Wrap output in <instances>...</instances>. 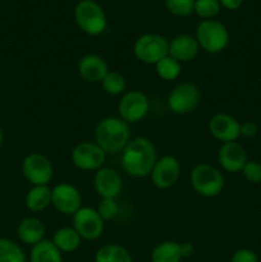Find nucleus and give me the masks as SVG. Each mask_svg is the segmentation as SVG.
I'll list each match as a JSON object with an SVG mask.
<instances>
[{
    "label": "nucleus",
    "mask_w": 261,
    "mask_h": 262,
    "mask_svg": "<svg viewBox=\"0 0 261 262\" xmlns=\"http://www.w3.org/2000/svg\"><path fill=\"white\" fill-rule=\"evenodd\" d=\"M133 55L141 63L155 66L169 55V41L159 33H143L133 43Z\"/></svg>",
    "instance_id": "6"
},
{
    "label": "nucleus",
    "mask_w": 261,
    "mask_h": 262,
    "mask_svg": "<svg viewBox=\"0 0 261 262\" xmlns=\"http://www.w3.org/2000/svg\"><path fill=\"white\" fill-rule=\"evenodd\" d=\"M200 45L189 33H179L169 41V55L179 63H188L199 55Z\"/></svg>",
    "instance_id": "18"
},
{
    "label": "nucleus",
    "mask_w": 261,
    "mask_h": 262,
    "mask_svg": "<svg viewBox=\"0 0 261 262\" xmlns=\"http://www.w3.org/2000/svg\"><path fill=\"white\" fill-rule=\"evenodd\" d=\"M222 9L219 0H196L194 2V12L200 18L204 19H215Z\"/></svg>",
    "instance_id": "28"
},
{
    "label": "nucleus",
    "mask_w": 261,
    "mask_h": 262,
    "mask_svg": "<svg viewBox=\"0 0 261 262\" xmlns=\"http://www.w3.org/2000/svg\"><path fill=\"white\" fill-rule=\"evenodd\" d=\"M200 49L209 54H219L229 43V31L217 19H204L197 25L194 32Z\"/></svg>",
    "instance_id": "5"
},
{
    "label": "nucleus",
    "mask_w": 261,
    "mask_h": 262,
    "mask_svg": "<svg viewBox=\"0 0 261 262\" xmlns=\"http://www.w3.org/2000/svg\"><path fill=\"white\" fill-rule=\"evenodd\" d=\"M3 142H4V132H3L2 127H0V147L3 146Z\"/></svg>",
    "instance_id": "36"
},
{
    "label": "nucleus",
    "mask_w": 261,
    "mask_h": 262,
    "mask_svg": "<svg viewBox=\"0 0 261 262\" xmlns=\"http://www.w3.org/2000/svg\"><path fill=\"white\" fill-rule=\"evenodd\" d=\"M150 112V100L140 90L125 91L118 102V115L128 124H136L145 119Z\"/></svg>",
    "instance_id": "7"
},
{
    "label": "nucleus",
    "mask_w": 261,
    "mask_h": 262,
    "mask_svg": "<svg viewBox=\"0 0 261 262\" xmlns=\"http://www.w3.org/2000/svg\"><path fill=\"white\" fill-rule=\"evenodd\" d=\"M106 154L95 141H82L71 152V159L77 169L83 171H97L104 166Z\"/></svg>",
    "instance_id": "10"
},
{
    "label": "nucleus",
    "mask_w": 261,
    "mask_h": 262,
    "mask_svg": "<svg viewBox=\"0 0 261 262\" xmlns=\"http://www.w3.org/2000/svg\"><path fill=\"white\" fill-rule=\"evenodd\" d=\"M217 163L223 170L228 173H238L242 171L243 166L248 161L247 152L245 147L237 141L234 142H225L217 150Z\"/></svg>",
    "instance_id": "16"
},
{
    "label": "nucleus",
    "mask_w": 261,
    "mask_h": 262,
    "mask_svg": "<svg viewBox=\"0 0 261 262\" xmlns=\"http://www.w3.org/2000/svg\"><path fill=\"white\" fill-rule=\"evenodd\" d=\"M242 174L245 179L250 183H261V163L255 160H248L243 166Z\"/></svg>",
    "instance_id": "31"
},
{
    "label": "nucleus",
    "mask_w": 261,
    "mask_h": 262,
    "mask_svg": "<svg viewBox=\"0 0 261 262\" xmlns=\"http://www.w3.org/2000/svg\"><path fill=\"white\" fill-rule=\"evenodd\" d=\"M51 242L61 253H72L78 250L82 238L73 227H63L54 232Z\"/></svg>",
    "instance_id": "20"
},
{
    "label": "nucleus",
    "mask_w": 261,
    "mask_h": 262,
    "mask_svg": "<svg viewBox=\"0 0 261 262\" xmlns=\"http://www.w3.org/2000/svg\"><path fill=\"white\" fill-rule=\"evenodd\" d=\"M79 77L89 83H101L109 73L107 61L97 54H86L82 56L77 66Z\"/></svg>",
    "instance_id": "17"
},
{
    "label": "nucleus",
    "mask_w": 261,
    "mask_h": 262,
    "mask_svg": "<svg viewBox=\"0 0 261 262\" xmlns=\"http://www.w3.org/2000/svg\"><path fill=\"white\" fill-rule=\"evenodd\" d=\"M46 228L42 220L36 216H27L19 222L17 227V235L22 243L27 246H35L45 239Z\"/></svg>",
    "instance_id": "19"
},
{
    "label": "nucleus",
    "mask_w": 261,
    "mask_h": 262,
    "mask_svg": "<svg viewBox=\"0 0 261 262\" xmlns=\"http://www.w3.org/2000/svg\"><path fill=\"white\" fill-rule=\"evenodd\" d=\"M30 262H63V253L51 239H44L31 247Z\"/></svg>",
    "instance_id": "22"
},
{
    "label": "nucleus",
    "mask_w": 261,
    "mask_h": 262,
    "mask_svg": "<svg viewBox=\"0 0 261 262\" xmlns=\"http://www.w3.org/2000/svg\"><path fill=\"white\" fill-rule=\"evenodd\" d=\"M181 243L176 241H164L156 245L151 252V262H181Z\"/></svg>",
    "instance_id": "23"
},
{
    "label": "nucleus",
    "mask_w": 261,
    "mask_h": 262,
    "mask_svg": "<svg viewBox=\"0 0 261 262\" xmlns=\"http://www.w3.org/2000/svg\"><path fill=\"white\" fill-rule=\"evenodd\" d=\"M23 248L15 241L9 238H0V262H26Z\"/></svg>",
    "instance_id": "25"
},
{
    "label": "nucleus",
    "mask_w": 261,
    "mask_h": 262,
    "mask_svg": "<svg viewBox=\"0 0 261 262\" xmlns=\"http://www.w3.org/2000/svg\"><path fill=\"white\" fill-rule=\"evenodd\" d=\"M79 237L84 241H96L104 233L105 222L100 217L96 209L82 206L73 215V225Z\"/></svg>",
    "instance_id": "11"
},
{
    "label": "nucleus",
    "mask_w": 261,
    "mask_h": 262,
    "mask_svg": "<svg viewBox=\"0 0 261 262\" xmlns=\"http://www.w3.org/2000/svg\"><path fill=\"white\" fill-rule=\"evenodd\" d=\"M95 262H133V260L127 248L118 243H109L96 251Z\"/></svg>",
    "instance_id": "24"
},
{
    "label": "nucleus",
    "mask_w": 261,
    "mask_h": 262,
    "mask_svg": "<svg viewBox=\"0 0 261 262\" xmlns=\"http://www.w3.org/2000/svg\"><path fill=\"white\" fill-rule=\"evenodd\" d=\"M96 211L104 222H110L119 215V204L114 199H101L97 205Z\"/></svg>",
    "instance_id": "30"
},
{
    "label": "nucleus",
    "mask_w": 261,
    "mask_h": 262,
    "mask_svg": "<svg viewBox=\"0 0 261 262\" xmlns=\"http://www.w3.org/2000/svg\"><path fill=\"white\" fill-rule=\"evenodd\" d=\"M230 262H258V257L255 251L250 248H241L233 253Z\"/></svg>",
    "instance_id": "32"
},
{
    "label": "nucleus",
    "mask_w": 261,
    "mask_h": 262,
    "mask_svg": "<svg viewBox=\"0 0 261 262\" xmlns=\"http://www.w3.org/2000/svg\"><path fill=\"white\" fill-rule=\"evenodd\" d=\"M241 123L233 115L228 113H216L209 120V132L215 140L222 143L234 142L241 137Z\"/></svg>",
    "instance_id": "14"
},
{
    "label": "nucleus",
    "mask_w": 261,
    "mask_h": 262,
    "mask_svg": "<svg viewBox=\"0 0 261 262\" xmlns=\"http://www.w3.org/2000/svg\"><path fill=\"white\" fill-rule=\"evenodd\" d=\"M194 252V247L192 243L189 242H183L181 243V253H182V257L183 258H188L193 255Z\"/></svg>",
    "instance_id": "35"
},
{
    "label": "nucleus",
    "mask_w": 261,
    "mask_h": 262,
    "mask_svg": "<svg viewBox=\"0 0 261 262\" xmlns=\"http://www.w3.org/2000/svg\"><path fill=\"white\" fill-rule=\"evenodd\" d=\"M94 137L106 155H117L132 140L130 125L119 117H106L97 123Z\"/></svg>",
    "instance_id": "2"
},
{
    "label": "nucleus",
    "mask_w": 261,
    "mask_h": 262,
    "mask_svg": "<svg viewBox=\"0 0 261 262\" xmlns=\"http://www.w3.org/2000/svg\"><path fill=\"white\" fill-rule=\"evenodd\" d=\"M200 101H201V91L199 87L192 82H182L171 90L166 104L168 109L173 114L184 115L197 109Z\"/></svg>",
    "instance_id": "8"
},
{
    "label": "nucleus",
    "mask_w": 261,
    "mask_h": 262,
    "mask_svg": "<svg viewBox=\"0 0 261 262\" xmlns=\"http://www.w3.org/2000/svg\"><path fill=\"white\" fill-rule=\"evenodd\" d=\"M51 206L63 215L73 216L82 207V194L71 183H59L51 188Z\"/></svg>",
    "instance_id": "12"
},
{
    "label": "nucleus",
    "mask_w": 261,
    "mask_h": 262,
    "mask_svg": "<svg viewBox=\"0 0 261 262\" xmlns=\"http://www.w3.org/2000/svg\"><path fill=\"white\" fill-rule=\"evenodd\" d=\"M196 0H164L165 8L176 17H189L194 12Z\"/></svg>",
    "instance_id": "29"
},
{
    "label": "nucleus",
    "mask_w": 261,
    "mask_h": 262,
    "mask_svg": "<svg viewBox=\"0 0 261 262\" xmlns=\"http://www.w3.org/2000/svg\"><path fill=\"white\" fill-rule=\"evenodd\" d=\"M189 183L200 196L212 199L222 193L225 179L222 170L209 163H201L193 166L189 174Z\"/></svg>",
    "instance_id": "3"
},
{
    "label": "nucleus",
    "mask_w": 261,
    "mask_h": 262,
    "mask_svg": "<svg viewBox=\"0 0 261 262\" xmlns=\"http://www.w3.org/2000/svg\"><path fill=\"white\" fill-rule=\"evenodd\" d=\"M223 8L228 10H237L243 4V0H219Z\"/></svg>",
    "instance_id": "34"
},
{
    "label": "nucleus",
    "mask_w": 261,
    "mask_h": 262,
    "mask_svg": "<svg viewBox=\"0 0 261 262\" xmlns=\"http://www.w3.org/2000/svg\"><path fill=\"white\" fill-rule=\"evenodd\" d=\"M182 166L178 159L171 155H164L158 158L153 171L151 182L159 189H169L178 182L181 177Z\"/></svg>",
    "instance_id": "13"
},
{
    "label": "nucleus",
    "mask_w": 261,
    "mask_h": 262,
    "mask_svg": "<svg viewBox=\"0 0 261 262\" xmlns=\"http://www.w3.org/2000/svg\"><path fill=\"white\" fill-rule=\"evenodd\" d=\"M155 72L164 81H176L182 73V64L170 55H166L155 64Z\"/></svg>",
    "instance_id": "26"
},
{
    "label": "nucleus",
    "mask_w": 261,
    "mask_h": 262,
    "mask_svg": "<svg viewBox=\"0 0 261 262\" xmlns=\"http://www.w3.org/2000/svg\"><path fill=\"white\" fill-rule=\"evenodd\" d=\"M74 20L82 32L99 36L107 27V18L101 5L95 0H81L74 8Z\"/></svg>",
    "instance_id": "4"
},
{
    "label": "nucleus",
    "mask_w": 261,
    "mask_h": 262,
    "mask_svg": "<svg viewBox=\"0 0 261 262\" xmlns=\"http://www.w3.org/2000/svg\"><path fill=\"white\" fill-rule=\"evenodd\" d=\"M258 127L255 122H251V120H247V122L241 123L240 125V133L242 137L246 138H252L257 135Z\"/></svg>",
    "instance_id": "33"
},
{
    "label": "nucleus",
    "mask_w": 261,
    "mask_h": 262,
    "mask_svg": "<svg viewBox=\"0 0 261 262\" xmlns=\"http://www.w3.org/2000/svg\"><path fill=\"white\" fill-rule=\"evenodd\" d=\"M102 90L110 96H122L127 89V81L119 72L109 71L101 82Z\"/></svg>",
    "instance_id": "27"
},
{
    "label": "nucleus",
    "mask_w": 261,
    "mask_h": 262,
    "mask_svg": "<svg viewBox=\"0 0 261 262\" xmlns=\"http://www.w3.org/2000/svg\"><path fill=\"white\" fill-rule=\"evenodd\" d=\"M25 205L31 212H41L51 205V188L49 186H32L25 197Z\"/></svg>",
    "instance_id": "21"
},
{
    "label": "nucleus",
    "mask_w": 261,
    "mask_h": 262,
    "mask_svg": "<svg viewBox=\"0 0 261 262\" xmlns=\"http://www.w3.org/2000/svg\"><path fill=\"white\" fill-rule=\"evenodd\" d=\"M158 160V151L151 140L135 137L120 152L122 169L133 178H145L153 171Z\"/></svg>",
    "instance_id": "1"
},
{
    "label": "nucleus",
    "mask_w": 261,
    "mask_h": 262,
    "mask_svg": "<svg viewBox=\"0 0 261 262\" xmlns=\"http://www.w3.org/2000/svg\"><path fill=\"white\" fill-rule=\"evenodd\" d=\"M94 188L101 199L117 200L123 191L122 177L114 169L102 166L101 169L95 171Z\"/></svg>",
    "instance_id": "15"
},
{
    "label": "nucleus",
    "mask_w": 261,
    "mask_h": 262,
    "mask_svg": "<svg viewBox=\"0 0 261 262\" xmlns=\"http://www.w3.org/2000/svg\"><path fill=\"white\" fill-rule=\"evenodd\" d=\"M22 174L32 186H49L54 177L50 159L40 152H31L22 160Z\"/></svg>",
    "instance_id": "9"
}]
</instances>
